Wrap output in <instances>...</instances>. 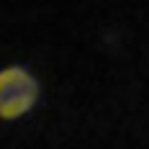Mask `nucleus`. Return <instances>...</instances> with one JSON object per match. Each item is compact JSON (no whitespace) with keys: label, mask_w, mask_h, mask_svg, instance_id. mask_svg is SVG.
<instances>
[{"label":"nucleus","mask_w":149,"mask_h":149,"mask_svg":"<svg viewBox=\"0 0 149 149\" xmlns=\"http://www.w3.org/2000/svg\"><path fill=\"white\" fill-rule=\"evenodd\" d=\"M39 100V82L23 67L0 70V118L13 121L29 113Z\"/></svg>","instance_id":"obj_1"}]
</instances>
